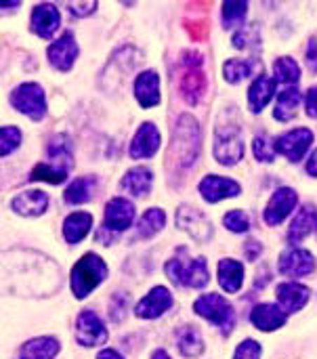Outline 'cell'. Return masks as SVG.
<instances>
[{
	"label": "cell",
	"mask_w": 317,
	"mask_h": 359,
	"mask_svg": "<svg viewBox=\"0 0 317 359\" xmlns=\"http://www.w3.org/2000/svg\"><path fill=\"white\" fill-rule=\"evenodd\" d=\"M198 154H200V126L189 114H183L175 126L168 158L175 164V168L185 170L198 160Z\"/></svg>",
	"instance_id": "6da1fadb"
},
{
	"label": "cell",
	"mask_w": 317,
	"mask_h": 359,
	"mask_svg": "<svg viewBox=\"0 0 317 359\" xmlns=\"http://www.w3.org/2000/svg\"><path fill=\"white\" fill-rule=\"evenodd\" d=\"M166 276L170 278L173 284L185 286V288H204L210 282L206 259L204 257L183 259L181 250H179V257H175L166 263Z\"/></svg>",
	"instance_id": "7a4b0ae2"
},
{
	"label": "cell",
	"mask_w": 317,
	"mask_h": 359,
	"mask_svg": "<svg viewBox=\"0 0 317 359\" xmlns=\"http://www.w3.org/2000/svg\"><path fill=\"white\" fill-rule=\"evenodd\" d=\"M107 276V265L101 257L88 252L72 269V290L76 299H86Z\"/></svg>",
	"instance_id": "3957f363"
},
{
	"label": "cell",
	"mask_w": 317,
	"mask_h": 359,
	"mask_svg": "<svg viewBox=\"0 0 317 359\" xmlns=\"http://www.w3.org/2000/svg\"><path fill=\"white\" fill-rule=\"evenodd\" d=\"M179 90L189 105H196L206 90V74L202 67V57L194 50H185L181 57Z\"/></svg>",
	"instance_id": "277c9868"
},
{
	"label": "cell",
	"mask_w": 317,
	"mask_h": 359,
	"mask_svg": "<svg viewBox=\"0 0 317 359\" xmlns=\"http://www.w3.org/2000/svg\"><path fill=\"white\" fill-rule=\"evenodd\" d=\"M215 158L223 166H234L244 158V141H242V128L238 122L227 124L223 120L217 122L215 128Z\"/></svg>",
	"instance_id": "5b68a950"
},
{
	"label": "cell",
	"mask_w": 317,
	"mask_h": 359,
	"mask_svg": "<svg viewBox=\"0 0 317 359\" xmlns=\"http://www.w3.org/2000/svg\"><path fill=\"white\" fill-rule=\"evenodd\" d=\"M194 311L202 316L204 320L213 322L217 328H221L223 334H229L236 326V313L234 307L217 292L204 294L194 303Z\"/></svg>",
	"instance_id": "8992f818"
},
{
	"label": "cell",
	"mask_w": 317,
	"mask_h": 359,
	"mask_svg": "<svg viewBox=\"0 0 317 359\" xmlns=\"http://www.w3.org/2000/svg\"><path fill=\"white\" fill-rule=\"evenodd\" d=\"M11 105L25 114L32 120H42L46 114V101H44V90L42 86H38L36 82H25L19 84L13 93H11Z\"/></svg>",
	"instance_id": "52a82bcc"
},
{
	"label": "cell",
	"mask_w": 317,
	"mask_h": 359,
	"mask_svg": "<svg viewBox=\"0 0 317 359\" xmlns=\"http://www.w3.org/2000/svg\"><path fill=\"white\" fill-rule=\"evenodd\" d=\"M311 143H313V133L309 128H295L276 139V151L286 156L290 162H299L305 158Z\"/></svg>",
	"instance_id": "ba28073f"
},
{
	"label": "cell",
	"mask_w": 317,
	"mask_h": 359,
	"mask_svg": "<svg viewBox=\"0 0 317 359\" xmlns=\"http://www.w3.org/2000/svg\"><path fill=\"white\" fill-rule=\"evenodd\" d=\"M107 328L95 311H82L76 322V339L82 347H97L107 341Z\"/></svg>",
	"instance_id": "9c48e42d"
},
{
	"label": "cell",
	"mask_w": 317,
	"mask_h": 359,
	"mask_svg": "<svg viewBox=\"0 0 317 359\" xmlns=\"http://www.w3.org/2000/svg\"><path fill=\"white\" fill-rule=\"evenodd\" d=\"M177 225H179V229H183L198 242H208L213 238L210 221L204 217V212H200L194 206H181L177 210Z\"/></svg>",
	"instance_id": "30bf717a"
},
{
	"label": "cell",
	"mask_w": 317,
	"mask_h": 359,
	"mask_svg": "<svg viewBox=\"0 0 317 359\" xmlns=\"http://www.w3.org/2000/svg\"><path fill=\"white\" fill-rule=\"evenodd\" d=\"M297 202H299V196H297L295 189H290V187H280V189L271 196V200L267 202V208H265V212H263L265 223H267V225H280V223L295 210Z\"/></svg>",
	"instance_id": "8fae6325"
},
{
	"label": "cell",
	"mask_w": 317,
	"mask_h": 359,
	"mask_svg": "<svg viewBox=\"0 0 317 359\" xmlns=\"http://www.w3.org/2000/svg\"><path fill=\"white\" fill-rule=\"evenodd\" d=\"M198 189H200V196L210 204L221 202L225 198H236L242 191L240 183H236L234 179H227V177H219V175L204 177Z\"/></svg>",
	"instance_id": "7c38bea8"
},
{
	"label": "cell",
	"mask_w": 317,
	"mask_h": 359,
	"mask_svg": "<svg viewBox=\"0 0 317 359\" xmlns=\"http://www.w3.org/2000/svg\"><path fill=\"white\" fill-rule=\"evenodd\" d=\"M59 21H61L59 8L50 2L36 4L32 11V32L36 36H40L42 40H50L55 36Z\"/></svg>",
	"instance_id": "4fadbf2b"
},
{
	"label": "cell",
	"mask_w": 317,
	"mask_h": 359,
	"mask_svg": "<svg viewBox=\"0 0 317 359\" xmlns=\"http://www.w3.org/2000/svg\"><path fill=\"white\" fill-rule=\"evenodd\" d=\"M278 269H280V273H284L288 278H305L316 269V261H313L311 252H307L303 248H290L280 257Z\"/></svg>",
	"instance_id": "5bb4252c"
},
{
	"label": "cell",
	"mask_w": 317,
	"mask_h": 359,
	"mask_svg": "<svg viewBox=\"0 0 317 359\" xmlns=\"http://www.w3.org/2000/svg\"><path fill=\"white\" fill-rule=\"evenodd\" d=\"M160 130L156 128V124L145 122L139 126L133 143H130V158L135 160H145V158H154L156 151L160 149Z\"/></svg>",
	"instance_id": "9a60e30c"
},
{
	"label": "cell",
	"mask_w": 317,
	"mask_h": 359,
	"mask_svg": "<svg viewBox=\"0 0 317 359\" xmlns=\"http://www.w3.org/2000/svg\"><path fill=\"white\" fill-rule=\"evenodd\" d=\"M135 206L126 198H114L105 206V229L107 231H124L133 225Z\"/></svg>",
	"instance_id": "2e32d148"
},
{
	"label": "cell",
	"mask_w": 317,
	"mask_h": 359,
	"mask_svg": "<svg viewBox=\"0 0 317 359\" xmlns=\"http://www.w3.org/2000/svg\"><path fill=\"white\" fill-rule=\"evenodd\" d=\"M170 307H173V294L166 288L158 286L145 299L139 301V305L135 307V316L141 320H156L162 313H166Z\"/></svg>",
	"instance_id": "e0dca14e"
},
{
	"label": "cell",
	"mask_w": 317,
	"mask_h": 359,
	"mask_svg": "<svg viewBox=\"0 0 317 359\" xmlns=\"http://www.w3.org/2000/svg\"><path fill=\"white\" fill-rule=\"evenodd\" d=\"M46 55H48V61H50V65L55 69L67 72L74 65L76 57H78V44H76L74 36L69 32H65L59 40H55L48 46Z\"/></svg>",
	"instance_id": "ac0fdd59"
},
{
	"label": "cell",
	"mask_w": 317,
	"mask_h": 359,
	"mask_svg": "<svg viewBox=\"0 0 317 359\" xmlns=\"http://www.w3.org/2000/svg\"><path fill=\"white\" fill-rule=\"evenodd\" d=\"M135 97L141 107L151 109L160 103V76L154 69L141 72L135 80Z\"/></svg>",
	"instance_id": "d6986e66"
},
{
	"label": "cell",
	"mask_w": 317,
	"mask_h": 359,
	"mask_svg": "<svg viewBox=\"0 0 317 359\" xmlns=\"http://www.w3.org/2000/svg\"><path fill=\"white\" fill-rule=\"evenodd\" d=\"M276 297H278V303L282 305L284 313H295V311H301L307 305L309 288L303 286V284H297V282H284V284L278 286Z\"/></svg>",
	"instance_id": "ffe728a7"
},
{
	"label": "cell",
	"mask_w": 317,
	"mask_h": 359,
	"mask_svg": "<svg viewBox=\"0 0 317 359\" xmlns=\"http://www.w3.org/2000/svg\"><path fill=\"white\" fill-rule=\"evenodd\" d=\"M48 206V196L40 189H27L13 198L11 208L21 217H40Z\"/></svg>",
	"instance_id": "44dd1931"
},
{
	"label": "cell",
	"mask_w": 317,
	"mask_h": 359,
	"mask_svg": "<svg viewBox=\"0 0 317 359\" xmlns=\"http://www.w3.org/2000/svg\"><path fill=\"white\" fill-rule=\"evenodd\" d=\"M286 320H288V313H284L282 307L269 305V303L257 305L250 313V322L263 332H274V330L282 328L286 324Z\"/></svg>",
	"instance_id": "7402d4cb"
},
{
	"label": "cell",
	"mask_w": 317,
	"mask_h": 359,
	"mask_svg": "<svg viewBox=\"0 0 317 359\" xmlns=\"http://www.w3.org/2000/svg\"><path fill=\"white\" fill-rule=\"evenodd\" d=\"M263 72V63L257 59V57H248V59H229L225 65H223V76L227 82L231 84H238L255 74H261Z\"/></svg>",
	"instance_id": "603a6c76"
},
{
	"label": "cell",
	"mask_w": 317,
	"mask_h": 359,
	"mask_svg": "<svg viewBox=\"0 0 317 359\" xmlns=\"http://www.w3.org/2000/svg\"><path fill=\"white\" fill-rule=\"evenodd\" d=\"M276 95V80L269 78V76H259L252 86L248 88V105H250V111L259 114L265 109V105L274 99Z\"/></svg>",
	"instance_id": "cb8c5ba5"
},
{
	"label": "cell",
	"mask_w": 317,
	"mask_h": 359,
	"mask_svg": "<svg viewBox=\"0 0 317 359\" xmlns=\"http://www.w3.org/2000/svg\"><path fill=\"white\" fill-rule=\"evenodd\" d=\"M244 282V265L234 259H223L219 263V284L227 292H240Z\"/></svg>",
	"instance_id": "d4e9b609"
},
{
	"label": "cell",
	"mask_w": 317,
	"mask_h": 359,
	"mask_svg": "<svg viewBox=\"0 0 317 359\" xmlns=\"http://www.w3.org/2000/svg\"><path fill=\"white\" fill-rule=\"evenodd\" d=\"M316 223H317L316 208H311V206H303V208H299V212H297V217H295V221H292V225H290V229H288V240H290L292 244H297V242L305 240V238L316 229Z\"/></svg>",
	"instance_id": "484cf974"
},
{
	"label": "cell",
	"mask_w": 317,
	"mask_h": 359,
	"mask_svg": "<svg viewBox=\"0 0 317 359\" xmlns=\"http://www.w3.org/2000/svg\"><path fill=\"white\" fill-rule=\"evenodd\" d=\"M151 181H154L151 170L143 168V166H137V168H130L124 175L120 185H122V189H126L133 196H147L149 189H151Z\"/></svg>",
	"instance_id": "4316f807"
},
{
	"label": "cell",
	"mask_w": 317,
	"mask_h": 359,
	"mask_svg": "<svg viewBox=\"0 0 317 359\" xmlns=\"http://www.w3.org/2000/svg\"><path fill=\"white\" fill-rule=\"evenodd\" d=\"M93 227V215L88 212H74L63 223V236L69 244H78L86 238Z\"/></svg>",
	"instance_id": "83f0119b"
},
{
	"label": "cell",
	"mask_w": 317,
	"mask_h": 359,
	"mask_svg": "<svg viewBox=\"0 0 317 359\" xmlns=\"http://www.w3.org/2000/svg\"><path fill=\"white\" fill-rule=\"evenodd\" d=\"M59 353V343L50 337L34 339L19 351V359H53Z\"/></svg>",
	"instance_id": "f1b7e54d"
},
{
	"label": "cell",
	"mask_w": 317,
	"mask_h": 359,
	"mask_svg": "<svg viewBox=\"0 0 317 359\" xmlns=\"http://www.w3.org/2000/svg\"><path fill=\"white\" fill-rule=\"evenodd\" d=\"M48 156H50V162L53 166L61 168V170H69L74 166V160H72V143L65 135H59V137H53V141L48 143Z\"/></svg>",
	"instance_id": "f546056e"
},
{
	"label": "cell",
	"mask_w": 317,
	"mask_h": 359,
	"mask_svg": "<svg viewBox=\"0 0 317 359\" xmlns=\"http://www.w3.org/2000/svg\"><path fill=\"white\" fill-rule=\"evenodd\" d=\"M299 103H301V90L297 86H288L286 90L280 93L278 103H276V109H274V116L280 122H288V120H292L297 116Z\"/></svg>",
	"instance_id": "4dcf8cb0"
},
{
	"label": "cell",
	"mask_w": 317,
	"mask_h": 359,
	"mask_svg": "<svg viewBox=\"0 0 317 359\" xmlns=\"http://www.w3.org/2000/svg\"><path fill=\"white\" fill-rule=\"evenodd\" d=\"M301 78V67L292 57H278L274 63V80L286 86H297Z\"/></svg>",
	"instance_id": "1f68e13d"
},
{
	"label": "cell",
	"mask_w": 317,
	"mask_h": 359,
	"mask_svg": "<svg viewBox=\"0 0 317 359\" xmlns=\"http://www.w3.org/2000/svg\"><path fill=\"white\" fill-rule=\"evenodd\" d=\"M177 345H179V351L185 355V358H198L202 351H204V343H202V337L196 328L191 326H185L177 332Z\"/></svg>",
	"instance_id": "d6a6232c"
},
{
	"label": "cell",
	"mask_w": 317,
	"mask_h": 359,
	"mask_svg": "<svg viewBox=\"0 0 317 359\" xmlns=\"http://www.w3.org/2000/svg\"><path fill=\"white\" fill-rule=\"evenodd\" d=\"M97 179L90 177H80L76 179L67 189H65V202L67 204H84L93 198V187H95Z\"/></svg>",
	"instance_id": "836d02e7"
},
{
	"label": "cell",
	"mask_w": 317,
	"mask_h": 359,
	"mask_svg": "<svg viewBox=\"0 0 317 359\" xmlns=\"http://www.w3.org/2000/svg\"><path fill=\"white\" fill-rule=\"evenodd\" d=\"M164 223H166L164 210L162 208H149L139 221V236L141 238H151L164 227Z\"/></svg>",
	"instance_id": "e575fe53"
},
{
	"label": "cell",
	"mask_w": 317,
	"mask_h": 359,
	"mask_svg": "<svg viewBox=\"0 0 317 359\" xmlns=\"http://www.w3.org/2000/svg\"><path fill=\"white\" fill-rule=\"evenodd\" d=\"M246 13H248V2H225L223 4V27L225 29H231L236 25H242L244 19H246Z\"/></svg>",
	"instance_id": "d590c367"
},
{
	"label": "cell",
	"mask_w": 317,
	"mask_h": 359,
	"mask_svg": "<svg viewBox=\"0 0 317 359\" xmlns=\"http://www.w3.org/2000/svg\"><path fill=\"white\" fill-rule=\"evenodd\" d=\"M234 46L236 48H257L261 46V32L257 23H248L242 29L234 34Z\"/></svg>",
	"instance_id": "8d00e7d4"
},
{
	"label": "cell",
	"mask_w": 317,
	"mask_h": 359,
	"mask_svg": "<svg viewBox=\"0 0 317 359\" xmlns=\"http://www.w3.org/2000/svg\"><path fill=\"white\" fill-rule=\"evenodd\" d=\"M29 179H32V181H48V183H53V185H59V183H63V181L67 179V172L46 162V164H38V166L32 170Z\"/></svg>",
	"instance_id": "74e56055"
},
{
	"label": "cell",
	"mask_w": 317,
	"mask_h": 359,
	"mask_svg": "<svg viewBox=\"0 0 317 359\" xmlns=\"http://www.w3.org/2000/svg\"><path fill=\"white\" fill-rule=\"evenodd\" d=\"M21 143V130L17 126H2L0 128V158L13 154Z\"/></svg>",
	"instance_id": "f35d334b"
},
{
	"label": "cell",
	"mask_w": 317,
	"mask_h": 359,
	"mask_svg": "<svg viewBox=\"0 0 317 359\" xmlns=\"http://www.w3.org/2000/svg\"><path fill=\"white\" fill-rule=\"evenodd\" d=\"M223 223L229 231L234 233H244L250 229V219L244 210H231L223 217Z\"/></svg>",
	"instance_id": "ab89813d"
},
{
	"label": "cell",
	"mask_w": 317,
	"mask_h": 359,
	"mask_svg": "<svg viewBox=\"0 0 317 359\" xmlns=\"http://www.w3.org/2000/svg\"><path fill=\"white\" fill-rule=\"evenodd\" d=\"M255 156L259 162H274L276 158V141H271L267 135H259L255 139Z\"/></svg>",
	"instance_id": "60d3db41"
},
{
	"label": "cell",
	"mask_w": 317,
	"mask_h": 359,
	"mask_svg": "<svg viewBox=\"0 0 317 359\" xmlns=\"http://www.w3.org/2000/svg\"><path fill=\"white\" fill-rule=\"evenodd\" d=\"M234 359H261V345L252 339H246L242 345H238Z\"/></svg>",
	"instance_id": "b9f144b4"
},
{
	"label": "cell",
	"mask_w": 317,
	"mask_h": 359,
	"mask_svg": "<svg viewBox=\"0 0 317 359\" xmlns=\"http://www.w3.org/2000/svg\"><path fill=\"white\" fill-rule=\"evenodd\" d=\"M69 6V11L74 13V15H78V17H86V15H90V13H95V8H97V2H72V4H67Z\"/></svg>",
	"instance_id": "7bdbcfd3"
},
{
	"label": "cell",
	"mask_w": 317,
	"mask_h": 359,
	"mask_svg": "<svg viewBox=\"0 0 317 359\" xmlns=\"http://www.w3.org/2000/svg\"><path fill=\"white\" fill-rule=\"evenodd\" d=\"M307 114L311 118H317V86L309 88L307 93Z\"/></svg>",
	"instance_id": "ee69618b"
},
{
	"label": "cell",
	"mask_w": 317,
	"mask_h": 359,
	"mask_svg": "<svg viewBox=\"0 0 317 359\" xmlns=\"http://www.w3.org/2000/svg\"><path fill=\"white\" fill-rule=\"evenodd\" d=\"M244 250H246L248 259H250V261H255V259H257V255L261 252V244H257V242H250V244H248Z\"/></svg>",
	"instance_id": "f6af8a7d"
},
{
	"label": "cell",
	"mask_w": 317,
	"mask_h": 359,
	"mask_svg": "<svg viewBox=\"0 0 317 359\" xmlns=\"http://www.w3.org/2000/svg\"><path fill=\"white\" fill-rule=\"evenodd\" d=\"M307 172L311 177H317V149L309 156V160H307Z\"/></svg>",
	"instance_id": "bcb514c9"
},
{
	"label": "cell",
	"mask_w": 317,
	"mask_h": 359,
	"mask_svg": "<svg viewBox=\"0 0 317 359\" xmlns=\"http://www.w3.org/2000/svg\"><path fill=\"white\" fill-rule=\"evenodd\" d=\"M97 359H124L118 351H114V349H103L99 355H97Z\"/></svg>",
	"instance_id": "7dc6e473"
},
{
	"label": "cell",
	"mask_w": 317,
	"mask_h": 359,
	"mask_svg": "<svg viewBox=\"0 0 317 359\" xmlns=\"http://www.w3.org/2000/svg\"><path fill=\"white\" fill-rule=\"evenodd\" d=\"M317 59V42L316 40H311L309 42V53H307V61H309V65H313Z\"/></svg>",
	"instance_id": "c3c4849f"
},
{
	"label": "cell",
	"mask_w": 317,
	"mask_h": 359,
	"mask_svg": "<svg viewBox=\"0 0 317 359\" xmlns=\"http://www.w3.org/2000/svg\"><path fill=\"white\" fill-rule=\"evenodd\" d=\"M151 359H170V355H168V353H166L164 349H158V351H156V353L151 355Z\"/></svg>",
	"instance_id": "681fc988"
},
{
	"label": "cell",
	"mask_w": 317,
	"mask_h": 359,
	"mask_svg": "<svg viewBox=\"0 0 317 359\" xmlns=\"http://www.w3.org/2000/svg\"><path fill=\"white\" fill-rule=\"evenodd\" d=\"M19 4H21V2H0V8H4V11H6V8H17Z\"/></svg>",
	"instance_id": "f907efd6"
}]
</instances>
